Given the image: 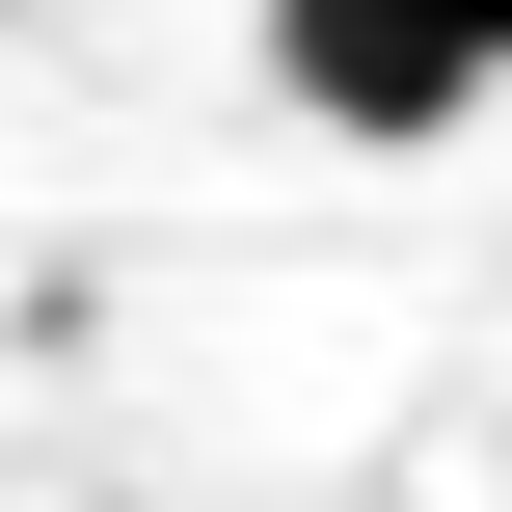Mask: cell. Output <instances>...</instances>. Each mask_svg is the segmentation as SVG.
<instances>
[{"mask_svg": "<svg viewBox=\"0 0 512 512\" xmlns=\"http://www.w3.org/2000/svg\"><path fill=\"white\" fill-rule=\"evenodd\" d=\"M270 108H324V135H459L486 108V0H270Z\"/></svg>", "mask_w": 512, "mask_h": 512, "instance_id": "cell-1", "label": "cell"}, {"mask_svg": "<svg viewBox=\"0 0 512 512\" xmlns=\"http://www.w3.org/2000/svg\"><path fill=\"white\" fill-rule=\"evenodd\" d=\"M486 81H512V0H486Z\"/></svg>", "mask_w": 512, "mask_h": 512, "instance_id": "cell-2", "label": "cell"}]
</instances>
